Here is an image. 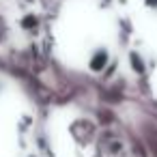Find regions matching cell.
Returning <instances> with one entry per match:
<instances>
[{"label": "cell", "mask_w": 157, "mask_h": 157, "mask_svg": "<svg viewBox=\"0 0 157 157\" xmlns=\"http://www.w3.org/2000/svg\"><path fill=\"white\" fill-rule=\"evenodd\" d=\"M105 60H108L105 48H97V50L93 52V56H90V69H93V71H99V69L105 65Z\"/></svg>", "instance_id": "obj_1"}, {"label": "cell", "mask_w": 157, "mask_h": 157, "mask_svg": "<svg viewBox=\"0 0 157 157\" xmlns=\"http://www.w3.org/2000/svg\"><path fill=\"white\" fill-rule=\"evenodd\" d=\"M144 5H146V7H151V9H155V11H157V0H144Z\"/></svg>", "instance_id": "obj_2"}]
</instances>
